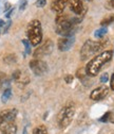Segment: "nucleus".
<instances>
[{
	"label": "nucleus",
	"mask_w": 114,
	"mask_h": 134,
	"mask_svg": "<svg viewBox=\"0 0 114 134\" xmlns=\"http://www.w3.org/2000/svg\"><path fill=\"white\" fill-rule=\"evenodd\" d=\"M112 59V51L110 50H106V51L102 52L100 54L96 55L95 58H93L89 63L88 65L86 66V71H87V75L89 77H95L97 74H98L102 69V67L110 62Z\"/></svg>",
	"instance_id": "obj_1"
},
{
	"label": "nucleus",
	"mask_w": 114,
	"mask_h": 134,
	"mask_svg": "<svg viewBox=\"0 0 114 134\" xmlns=\"http://www.w3.org/2000/svg\"><path fill=\"white\" fill-rule=\"evenodd\" d=\"M106 43H107V40L99 41V42H93L91 40H88L84 44V46L81 47V50H80L81 60H87L93 54H95L96 52H98L102 48L105 47Z\"/></svg>",
	"instance_id": "obj_2"
},
{
	"label": "nucleus",
	"mask_w": 114,
	"mask_h": 134,
	"mask_svg": "<svg viewBox=\"0 0 114 134\" xmlns=\"http://www.w3.org/2000/svg\"><path fill=\"white\" fill-rule=\"evenodd\" d=\"M28 37L31 45L37 46L42 40L41 24L39 20H32L28 27Z\"/></svg>",
	"instance_id": "obj_3"
},
{
	"label": "nucleus",
	"mask_w": 114,
	"mask_h": 134,
	"mask_svg": "<svg viewBox=\"0 0 114 134\" xmlns=\"http://www.w3.org/2000/svg\"><path fill=\"white\" fill-rule=\"evenodd\" d=\"M74 113H75V110L72 105H68L60 111V113L58 115V122H59V126L61 129L67 128L71 124L73 117H74Z\"/></svg>",
	"instance_id": "obj_4"
},
{
	"label": "nucleus",
	"mask_w": 114,
	"mask_h": 134,
	"mask_svg": "<svg viewBox=\"0 0 114 134\" xmlns=\"http://www.w3.org/2000/svg\"><path fill=\"white\" fill-rule=\"evenodd\" d=\"M30 68L36 76H42L48 71V65L42 60L34 59L30 62Z\"/></svg>",
	"instance_id": "obj_5"
},
{
	"label": "nucleus",
	"mask_w": 114,
	"mask_h": 134,
	"mask_svg": "<svg viewBox=\"0 0 114 134\" xmlns=\"http://www.w3.org/2000/svg\"><path fill=\"white\" fill-rule=\"evenodd\" d=\"M53 48H54V44L51 40H48L44 44H42L39 48H37L34 52V58L40 60V58H43L44 55L50 54L53 51Z\"/></svg>",
	"instance_id": "obj_6"
},
{
	"label": "nucleus",
	"mask_w": 114,
	"mask_h": 134,
	"mask_svg": "<svg viewBox=\"0 0 114 134\" xmlns=\"http://www.w3.org/2000/svg\"><path fill=\"white\" fill-rule=\"evenodd\" d=\"M109 93V88L106 86V85H103V86H99L95 88L91 95H90V98L94 101H99V100H103Z\"/></svg>",
	"instance_id": "obj_7"
},
{
	"label": "nucleus",
	"mask_w": 114,
	"mask_h": 134,
	"mask_svg": "<svg viewBox=\"0 0 114 134\" xmlns=\"http://www.w3.org/2000/svg\"><path fill=\"white\" fill-rule=\"evenodd\" d=\"M74 43H75L74 36H71V37H62V38H59L58 40L57 46H58V49L60 50V51H69V50L73 47Z\"/></svg>",
	"instance_id": "obj_8"
},
{
	"label": "nucleus",
	"mask_w": 114,
	"mask_h": 134,
	"mask_svg": "<svg viewBox=\"0 0 114 134\" xmlns=\"http://www.w3.org/2000/svg\"><path fill=\"white\" fill-rule=\"evenodd\" d=\"M70 9L77 15L83 16L86 12V9L80 0H70Z\"/></svg>",
	"instance_id": "obj_9"
},
{
	"label": "nucleus",
	"mask_w": 114,
	"mask_h": 134,
	"mask_svg": "<svg viewBox=\"0 0 114 134\" xmlns=\"http://www.w3.org/2000/svg\"><path fill=\"white\" fill-rule=\"evenodd\" d=\"M68 2H69V0H53L51 8L55 13L60 14L63 12L64 9H66V5Z\"/></svg>",
	"instance_id": "obj_10"
},
{
	"label": "nucleus",
	"mask_w": 114,
	"mask_h": 134,
	"mask_svg": "<svg viewBox=\"0 0 114 134\" xmlns=\"http://www.w3.org/2000/svg\"><path fill=\"white\" fill-rule=\"evenodd\" d=\"M16 132H17V126H16L14 122L9 124L5 127V129L2 131L3 134H16Z\"/></svg>",
	"instance_id": "obj_11"
},
{
	"label": "nucleus",
	"mask_w": 114,
	"mask_h": 134,
	"mask_svg": "<svg viewBox=\"0 0 114 134\" xmlns=\"http://www.w3.org/2000/svg\"><path fill=\"white\" fill-rule=\"evenodd\" d=\"M76 76L77 78L80 80V81H83V82H86L87 81V77H89L87 75V71H86V68H80L77 70L76 72Z\"/></svg>",
	"instance_id": "obj_12"
},
{
	"label": "nucleus",
	"mask_w": 114,
	"mask_h": 134,
	"mask_svg": "<svg viewBox=\"0 0 114 134\" xmlns=\"http://www.w3.org/2000/svg\"><path fill=\"white\" fill-rule=\"evenodd\" d=\"M107 32H108V29H107L106 27H103V28H100V29H98V30L95 31L94 36H95L96 38H103V37L107 34Z\"/></svg>",
	"instance_id": "obj_13"
},
{
	"label": "nucleus",
	"mask_w": 114,
	"mask_h": 134,
	"mask_svg": "<svg viewBox=\"0 0 114 134\" xmlns=\"http://www.w3.org/2000/svg\"><path fill=\"white\" fill-rule=\"evenodd\" d=\"M3 61H4V63H6L8 65H12V64L16 63L17 59H16V55H15V54L10 53V54H6V55L3 58Z\"/></svg>",
	"instance_id": "obj_14"
},
{
	"label": "nucleus",
	"mask_w": 114,
	"mask_h": 134,
	"mask_svg": "<svg viewBox=\"0 0 114 134\" xmlns=\"http://www.w3.org/2000/svg\"><path fill=\"white\" fill-rule=\"evenodd\" d=\"M113 21H114V14H111V15H108L107 17H105L100 21V25H102V27H106V26L112 24Z\"/></svg>",
	"instance_id": "obj_15"
},
{
	"label": "nucleus",
	"mask_w": 114,
	"mask_h": 134,
	"mask_svg": "<svg viewBox=\"0 0 114 134\" xmlns=\"http://www.w3.org/2000/svg\"><path fill=\"white\" fill-rule=\"evenodd\" d=\"M11 97H12V91H11L10 88H6V90L3 92L2 96H1L2 102H6V101H9Z\"/></svg>",
	"instance_id": "obj_16"
},
{
	"label": "nucleus",
	"mask_w": 114,
	"mask_h": 134,
	"mask_svg": "<svg viewBox=\"0 0 114 134\" xmlns=\"http://www.w3.org/2000/svg\"><path fill=\"white\" fill-rule=\"evenodd\" d=\"M33 134H48V130L44 126H39L33 130Z\"/></svg>",
	"instance_id": "obj_17"
},
{
	"label": "nucleus",
	"mask_w": 114,
	"mask_h": 134,
	"mask_svg": "<svg viewBox=\"0 0 114 134\" xmlns=\"http://www.w3.org/2000/svg\"><path fill=\"white\" fill-rule=\"evenodd\" d=\"M111 115H112V113L111 112H107L102 118H99V121H102V122H107V121H110V118H111Z\"/></svg>",
	"instance_id": "obj_18"
},
{
	"label": "nucleus",
	"mask_w": 114,
	"mask_h": 134,
	"mask_svg": "<svg viewBox=\"0 0 114 134\" xmlns=\"http://www.w3.org/2000/svg\"><path fill=\"white\" fill-rule=\"evenodd\" d=\"M22 44L24 45V47H25V51H26V53H30L31 52V43H29L28 41H25V40H23L22 41Z\"/></svg>",
	"instance_id": "obj_19"
},
{
	"label": "nucleus",
	"mask_w": 114,
	"mask_h": 134,
	"mask_svg": "<svg viewBox=\"0 0 114 134\" xmlns=\"http://www.w3.org/2000/svg\"><path fill=\"white\" fill-rule=\"evenodd\" d=\"M45 4H46V0H37L35 2V5L37 8H43Z\"/></svg>",
	"instance_id": "obj_20"
},
{
	"label": "nucleus",
	"mask_w": 114,
	"mask_h": 134,
	"mask_svg": "<svg viewBox=\"0 0 114 134\" xmlns=\"http://www.w3.org/2000/svg\"><path fill=\"white\" fill-rule=\"evenodd\" d=\"M20 77H21V71L20 70H15L14 72H13V79L14 80H19L20 79Z\"/></svg>",
	"instance_id": "obj_21"
},
{
	"label": "nucleus",
	"mask_w": 114,
	"mask_h": 134,
	"mask_svg": "<svg viewBox=\"0 0 114 134\" xmlns=\"http://www.w3.org/2000/svg\"><path fill=\"white\" fill-rule=\"evenodd\" d=\"M64 81H66V83H68V84H70V83H72V81H73V76L72 75H67L66 77H64Z\"/></svg>",
	"instance_id": "obj_22"
},
{
	"label": "nucleus",
	"mask_w": 114,
	"mask_h": 134,
	"mask_svg": "<svg viewBox=\"0 0 114 134\" xmlns=\"http://www.w3.org/2000/svg\"><path fill=\"white\" fill-rule=\"evenodd\" d=\"M108 80H109V76H108V74H104V75H102V77H100V82H102V83H106Z\"/></svg>",
	"instance_id": "obj_23"
},
{
	"label": "nucleus",
	"mask_w": 114,
	"mask_h": 134,
	"mask_svg": "<svg viewBox=\"0 0 114 134\" xmlns=\"http://www.w3.org/2000/svg\"><path fill=\"white\" fill-rule=\"evenodd\" d=\"M106 8L107 9H114V0H110L109 2L106 3Z\"/></svg>",
	"instance_id": "obj_24"
},
{
	"label": "nucleus",
	"mask_w": 114,
	"mask_h": 134,
	"mask_svg": "<svg viewBox=\"0 0 114 134\" xmlns=\"http://www.w3.org/2000/svg\"><path fill=\"white\" fill-rule=\"evenodd\" d=\"M5 79V76H4V74H2V72H0V86L2 85V82H3V80Z\"/></svg>",
	"instance_id": "obj_25"
},
{
	"label": "nucleus",
	"mask_w": 114,
	"mask_h": 134,
	"mask_svg": "<svg viewBox=\"0 0 114 134\" xmlns=\"http://www.w3.org/2000/svg\"><path fill=\"white\" fill-rule=\"evenodd\" d=\"M110 85H111V90L114 91V74L111 77V83H110Z\"/></svg>",
	"instance_id": "obj_26"
},
{
	"label": "nucleus",
	"mask_w": 114,
	"mask_h": 134,
	"mask_svg": "<svg viewBox=\"0 0 114 134\" xmlns=\"http://www.w3.org/2000/svg\"><path fill=\"white\" fill-rule=\"evenodd\" d=\"M13 12H14V9H12V10H11V11H10V12H9V13H8L6 15H5V16H6V17L9 18V17H10V16L12 15V13H13Z\"/></svg>",
	"instance_id": "obj_27"
},
{
	"label": "nucleus",
	"mask_w": 114,
	"mask_h": 134,
	"mask_svg": "<svg viewBox=\"0 0 114 134\" xmlns=\"http://www.w3.org/2000/svg\"><path fill=\"white\" fill-rule=\"evenodd\" d=\"M3 25H4V21H3L2 19H0V28H1Z\"/></svg>",
	"instance_id": "obj_28"
}]
</instances>
